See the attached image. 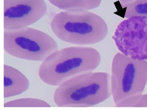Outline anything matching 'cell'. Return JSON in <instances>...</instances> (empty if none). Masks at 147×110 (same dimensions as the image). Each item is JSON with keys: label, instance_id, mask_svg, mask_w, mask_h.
<instances>
[{"label": "cell", "instance_id": "1", "mask_svg": "<svg viewBox=\"0 0 147 110\" xmlns=\"http://www.w3.org/2000/svg\"><path fill=\"white\" fill-rule=\"evenodd\" d=\"M101 59L99 52L91 47L77 45L58 49L42 61L39 77L47 85L58 86L72 77L94 71Z\"/></svg>", "mask_w": 147, "mask_h": 110}, {"label": "cell", "instance_id": "2", "mask_svg": "<svg viewBox=\"0 0 147 110\" xmlns=\"http://www.w3.org/2000/svg\"><path fill=\"white\" fill-rule=\"evenodd\" d=\"M111 96L110 75L93 71L59 85L54 92L53 100L59 107H88L102 103Z\"/></svg>", "mask_w": 147, "mask_h": 110}, {"label": "cell", "instance_id": "7", "mask_svg": "<svg viewBox=\"0 0 147 110\" xmlns=\"http://www.w3.org/2000/svg\"><path fill=\"white\" fill-rule=\"evenodd\" d=\"M4 29L11 30L28 27L46 14L44 0H4Z\"/></svg>", "mask_w": 147, "mask_h": 110}, {"label": "cell", "instance_id": "12", "mask_svg": "<svg viewBox=\"0 0 147 110\" xmlns=\"http://www.w3.org/2000/svg\"><path fill=\"white\" fill-rule=\"evenodd\" d=\"M116 107H147V94L141 93L129 97L115 105Z\"/></svg>", "mask_w": 147, "mask_h": 110}, {"label": "cell", "instance_id": "9", "mask_svg": "<svg viewBox=\"0 0 147 110\" xmlns=\"http://www.w3.org/2000/svg\"><path fill=\"white\" fill-rule=\"evenodd\" d=\"M53 6L66 11H89L100 5L102 0H48Z\"/></svg>", "mask_w": 147, "mask_h": 110}, {"label": "cell", "instance_id": "8", "mask_svg": "<svg viewBox=\"0 0 147 110\" xmlns=\"http://www.w3.org/2000/svg\"><path fill=\"white\" fill-rule=\"evenodd\" d=\"M28 78L19 70L9 66L4 65V97L9 98L19 95L29 88Z\"/></svg>", "mask_w": 147, "mask_h": 110}, {"label": "cell", "instance_id": "3", "mask_svg": "<svg viewBox=\"0 0 147 110\" xmlns=\"http://www.w3.org/2000/svg\"><path fill=\"white\" fill-rule=\"evenodd\" d=\"M50 25L59 39L77 45L98 43L105 38L108 32L104 20L88 11L59 12L55 15Z\"/></svg>", "mask_w": 147, "mask_h": 110}, {"label": "cell", "instance_id": "11", "mask_svg": "<svg viewBox=\"0 0 147 110\" xmlns=\"http://www.w3.org/2000/svg\"><path fill=\"white\" fill-rule=\"evenodd\" d=\"M4 107H51L48 102L40 99L26 97L17 99L4 103Z\"/></svg>", "mask_w": 147, "mask_h": 110}, {"label": "cell", "instance_id": "13", "mask_svg": "<svg viewBox=\"0 0 147 110\" xmlns=\"http://www.w3.org/2000/svg\"><path fill=\"white\" fill-rule=\"evenodd\" d=\"M121 4H126L133 1V0H119Z\"/></svg>", "mask_w": 147, "mask_h": 110}, {"label": "cell", "instance_id": "4", "mask_svg": "<svg viewBox=\"0 0 147 110\" xmlns=\"http://www.w3.org/2000/svg\"><path fill=\"white\" fill-rule=\"evenodd\" d=\"M110 79L111 96L115 105L143 93L147 82V61L118 52L112 60Z\"/></svg>", "mask_w": 147, "mask_h": 110}, {"label": "cell", "instance_id": "10", "mask_svg": "<svg viewBox=\"0 0 147 110\" xmlns=\"http://www.w3.org/2000/svg\"><path fill=\"white\" fill-rule=\"evenodd\" d=\"M125 9L124 17L140 16L147 18V0H133L126 4H121Z\"/></svg>", "mask_w": 147, "mask_h": 110}, {"label": "cell", "instance_id": "5", "mask_svg": "<svg viewBox=\"0 0 147 110\" xmlns=\"http://www.w3.org/2000/svg\"><path fill=\"white\" fill-rule=\"evenodd\" d=\"M4 49L7 53L27 61H43L58 49L57 42L40 30L26 27L4 30Z\"/></svg>", "mask_w": 147, "mask_h": 110}, {"label": "cell", "instance_id": "6", "mask_svg": "<svg viewBox=\"0 0 147 110\" xmlns=\"http://www.w3.org/2000/svg\"><path fill=\"white\" fill-rule=\"evenodd\" d=\"M113 39L119 52L134 59L147 60V18L133 16L119 23Z\"/></svg>", "mask_w": 147, "mask_h": 110}]
</instances>
